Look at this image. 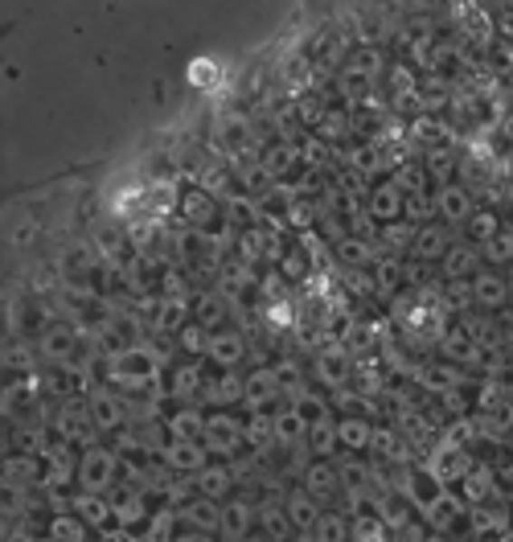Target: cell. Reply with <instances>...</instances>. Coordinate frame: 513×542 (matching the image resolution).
<instances>
[{
  "mask_svg": "<svg viewBox=\"0 0 513 542\" xmlns=\"http://www.w3.org/2000/svg\"><path fill=\"white\" fill-rule=\"evenodd\" d=\"M116 452L111 448H87L82 452V461H79V485H82V493H99L103 498L107 490H111V480H116Z\"/></svg>",
  "mask_w": 513,
  "mask_h": 542,
  "instance_id": "6da1fadb",
  "label": "cell"
},
{
  "mask_svg": "<svg viewBox=\"0 0 513 542\" xmlns=\"http://www.w3.org/2000/svg\"><path fill=\"white\" fill-rule=\"evenodd\" d=\"M242 440H247V427H239V419H234V415H226V411L205 415V440H202V444L210 448V452L231 456V452H239Z\"/></svg>",
  "mask_w": 513,
  "mask_h": 542,
  "instance_id": "7a4b0ae2",
  "label": "cell"
},
{
  "mask_svg": "<svg viewBox=\"0 0 513 542\" xmlns=\"http://www.w3.org/2000/svg\"><path fill=\"white\" fill-rule=\"evenodd\" d=\"M165 464L177 472H202L210 469V448L202 444V440H168L165 444Z\"/></svg>",
  "mask_w": 513,
  "mask_h": 542,
  "instance_id": "3957f363",
  "label": "cell"
},
{
  "mask_svg": "<svg viewBox=\"0 0 513 542\" xmlns=\"http://www.w3.org/2000/svg\"><path fill=\"white\" fill-rule=\"evenodd\" d=\"M337 490H341V472H337V464L328 461H312L309 469H304V493L317 501H333Z\"/></svg>",
  "mask_w": 513,
  "mask_h": 542,
  "instance_id": "277c9868",
  "label": "cell"
},
{
  "mask_svg": "<svg viewBox=\"0 0 513 542\" xmlns=\"http://www.w3.org/2000/svg\"><path fill=\"white\" fill-rule=\"evenodd\" d=\"M280 399V383H275V370H255L247 378V386H242V403H247L251 411H263L267 403Z\"/></svg>",
  "mask_w": 513,
  "mask_h": 542,
  "instance_id": "5b68a950",
  "label": "cell"
},
{
  "mask_svg": "<svg viewBox=\"0 0 513 542\" xmlns=\"http://www.w3.org/2000/svg\"><path fill=\"white\" fill-rule=\"evenodd\" d=\"M87 407H90V419L99 423V432H103V427H107V432H116V427L128 419V407L116 399V395H107V391H95V395H90Z\"/></svg>",
  "mask_w": 513,
  "mask_h": 542,
  "instance_id": "8992f818",
  "label": "cell"
},
{
  "mask_svg": "<svg viewBox=\"0 0 513 542\" xmlns=\"http://www.w3.org/2000/svg\"><path fill=\"white\" fill-rule=\"evenodd\" d=\"M370 440H374L370 419H362V415L337 419V444L346 448V452H362V448H370Z\"/></svg>",
  "mask_w": 513,
  "mask_h": 542,
  "instance_id": "52a82bcc",
  "label": "cell"
},
{
  "mask_svg": "<svg viewBox=\"0 0 513 542\" xmlns=\"http://www.w3.org/2000/svg\"><path fill=\"white\" fill-rule=\"evenodd\" d=\"M58 427H62V436H66V440H79V444L95 448L90 440H95L99 423L90 419V407H66V411H62V419H58Z\"/></svg>",
  "mask_w": 513,
  "mask_h": 542,
  "instance_id": "ba28073f",
  "label": "cell"
},
{
  "mask_svg": "<svg viewBox=\"0 0 513 542\" xmlns=\"http://www.w3.org/2000/svg\"><path fill=\"white\" fill-rule=\"evenodd\" d=\"M205 349H210V357L218 366H226V370H234V366L247 357V341H242L239 333H214Z\"/></svg>",
  "mask_w": 513,
  "mask_h": 542,
  "instance_id": "9c48e42d",
  "label": "cell"
},
{
  "mask_svg": "<svg viewBox=\"0 0 513 542\" xmlns=\"http://www.w3.org/2000/svg\"><path fill=\"white\" fill-rule=\"evenodd\" d=\"M165 427H168V436L173 440H205V415L202 411H194V407L173 411V415L165 419Z\"/></svg>",
  "mask_w": 513,
  "mask_h": 542,
  "instance_id": "30bf717a",
  "label": "cell"
},
{
  "mask_svg": "<svg viewBox=\"0 0 513 542\" xmlns=\"http://www.w3.org/2000/svg\"><path fill=\"white\" fill-rule=\"evenodd\" d=\"M231 485H234L231 464H210V469L197 472V490H202V498H210V501H222L231 493Z\"/></svg>",
  "mask_w": 513,
  "mask_h": 542,
  "instance_id": "8fae6325",
  "label": "cell"
},
{
  "mask_svg": "<svg viewBox=\"0 0 513 542\" xmlns=\"http://www.w3.org/2000/svg\"><path fill=\"white\" fill-rule=\"evenodd\" d=\"M71 514H79L87 526H107L116 518V506H107V498H99V493H79V498H71Z\"/></svg>",
  "mask_w": 513,
  "mask_h": 542,
  "instance_id": "7c38bea8",
  "label": "cell"
},
{
  "mask_svg": "<svg viewBox=\"0 0 513 542\" xmlns=\"http://www.w3.org/2000/svg\"><path fill=\"white\" fill-rule=\"evenodd\" d=\"M461 498H469L472 506H485V501L497 498V472L493 469H472L469 477L461 480Z\"/></svg>",
  "mask_w": 513,
  "mask_h": 542,
  "instance_id": "4fadbf2b",
  "label": "cell"
},
{
  "mask_svg": "<svg viewBox=\"0 0 513 542\" xmlns=\"http://www.w3.org/2000/svg\"><path fill=\"white\" fill-rule=\"evenodd\" d=\"M181 518H185V522L194 526V530H202V534L222 530V509H218V501H210V498L189 501V506L181 509Z\"/></svg>",
  "mask_w": 513,
  "mask_h": 542,
  "instance_id": "5bb4252c",
  "label": "cell"
},
{
  "mask_svg": "<svg viewBox=\"0 0 513 542\" xmlns=\"http://www.w3.org/2000/svg\"><path fill=\"white\" fill-rule=\"evenodd\" d=\"M403 210H407V202H403V189H398V185H378V189H374L370 214L378 218V223H394Z\"/></svg>",
  "mask_w": 513,
  "mask_h": 542,
  "instance_id": "9a60e30c",
  "label": "cell"
},
{
  "mask_svg": "<svg viewBox=\"0 0 513 542\" xmlns=\"http://www.w3.org/2000/svg\"><path fill=\"white\" fill-rule=\"evenodd\" d=\"M461 518H464V501L456 498V493H443V498L423 514V522L432 526V530H451Z\"/></svg>",
  "mask_w": 513,
  "mask_h": 542,
  "instance_id": "2e32d148",
  "label": "cell"
},
{
  "mask_svg": "<svg viewBox=\"0 0 513 542\" xmlns=\"http://www.w3.org/2000/svg\"><path fill=\"white\" fill-rule=\"evenodd\" d=\"M275 440H280V444H288V448L309 444V423L296 415V407H288V411H280V415H275Z\"/></svg>",
  "mask_w": 513,
  "mask_h": 542,
  "instance_id": "e0dca14e",
  "label": "cell"
},
{
  "mask_svg": "<svg viewBox=\"0 0 513 542\" xmlns=\"http://www.w3.org/2000/svg\"><path fill=\"white\" fill-rule=\"evenodd\" d=\"M288 518H292L296 530H317V522H320V501L309 498L304 490H296L292 498H288Z\"/></svg>",
  "mask_w": 513,
  "mask_h": 542,
  "instance_id": "ac0fdd59",
  "label": "cell"
},
{
  "mask_svg": "<svg viewBox=\"0 0 513 542\" xmlns=\"http://www.w3.org/2000/svg\"><path fill=\"white\" fill-rule=\"evenodd\" d=\"M440 218L443 223H464L469 218V210H472V202H469V189H461V185H443L440 189Z\"/></svg>",
  "mask_w": 513,
  "mask_h": 542,
  "instance_id": "d6986e66",
  "label": "cell"
},
{
  "mask_svg": "<svg viewBox=\"0 0 513 542\" xmlns=\"http://www.w3.org/2000/svg\"><path fill=\"white\" fill-rule=\"evenodd\" d=\"M251 522H255V509H251L247 501H231V506L222 509V534H226V538H231V542L247 538Z\"/></svg>",
  "mask_w": 513,
  "mask_h": 542,
  "instance_id": "ffe728a7",
  "label": "cell"
},
{
  "mask_svg": "<svg viewBox=\"0 0 513 542\" xmlns=\"http://www.w3.org/2000/svg\"><path fill=\"white\" fill-rule=\"evenodd\" d=\"M42 354L50 357V362H71L74 354V329H66V325H53V329L42 333Z\"/></svg>",
  "mask_w": 513,
  "mask_h": 542,
  "instance_id": "44dd1931",
  "label": "cell"
},
{
  "mask_svg": "<svg viewBox=\"0 0 513 542\" xmlns=\"http://www.w3.org/2000/svg\"><path fill=\"white\" fill-rule=\"evenodd\" d=\"M218 320H226V296H222V292L197 296V304H194V325H202V329H214Z\"/></svg>",
  "mask_w": 513,
  "mask_h": 542,
  "instance_id": "7402d4cb",
  "label": "cell"
},
{
  "mask_svg": "<svg viewBox=\"0 0 513 542\" xmlns=\"http://www.w3.org/2000/svg\"><path fill=\"white\" fill-rule=\"evenodd\" d=\"M337 472H341V490H349V493H370V480H374V469L370 464H362V461H341L337 464Z\"/></svg>",
  "mask_w": 513,
  "mask_h": 542,
  "instance_id": "603a6c76",
  "label": "cell"
},
{
  "mask_svg": "<svg viewBox=\"0 0 513 542\" xmlns=\"http://www.w3.org/2000/svg\"><path fill=\"white\" fill-rule=\"evenodd\" d=\"M411 251H415L419 259H443L451 247H448V234H443L440 226H419L415 247H411Z\"/></svg>",
  "mask_w": 513,
  "mask_h": 542,
  "instance_id": "cb8c5ba5",
  "label": "cell"
},
{
  "mask_svg": "<svg viewBox=\"0 0 513 542\" xmlns=\"http://www.w3.org/2000/svg\"><path fill=\"white\" fill-rule=\"evenodd\" d=\"M472 296H477V304H485V309H501L505 304V280L497 276V271H485V276L472 280Z\"/></svg>",
  "mask_w": 513,
  "mask_h": 542,
  "instance_id": "d4e9b609",
  "label": "cell"
},
{
  "mask_svg": "<svg viewBox=\"0 0 513 542\" xmlns=\"http://www.w3.org/2000/svg\"><path fill=\"white\" fill-rule=\"evenodd\" d=\"M50 538L53 542H82L87 538V522L79 514H53L50 518Z\"/></svg>",
  "mask_w": 513,
  "mask_h": 542,
  "instance_id": "484cf974",
  "label": "cell"
},
{
  "mask_svg": "<svg viewBox=\"0 0 513 542\" xmlns=\"http://www.w3.org/2000/svg\"><path fill=\"white\" fill-rule=\"evenodd\" d=\"M312 542H349V522H346V514H337V509L320 514L317 530H312Z\"/></svg>",
  "mask_w": 513,
  "mask_h": 542,
  "instance_id": "4316f807",
  "label": "cell"
},
{
  "mask_svg": "<svg viewBox=\"0 0 513 542\" xmlns=\"http://www.w3.org/2000/svg\"><path fill=\"white\" fill-rule=\"evenodd\" d=\"M255 514H259V526H263V530H267V538H271V542H283V538H288V534L296 530V526H292V518H288V509L263 506V509H255Z\"/></svg>",
  "mask_w": 513,
  "mask_h": 542,
  "instance_id": "83f0119b",
  "label": "cell"
},
{
  "mask_svg": "<svg viewBox=\"0 0 513 542\" xmlns=\"http://www.w3.org/2000/svg\"><path fill=\"white\" fill-rule=\"evenodd\" d=\"M292 407H296V415H300L309 427H317V423H325V419H333V415H328V403L320 399V395H312V391L296 395Z\"/></svg>",
  "mask_w": 513,
  "mask_h": 542,
  "instance_id": "f1b7e54d",
  "label": "cell"
},
{
  "mask_svg": "<svg viewBox=\"0 0 513 542\" xmlns=\"http://www.w3.org/2000/svg\"><path fill=\"white\" fill-rule=\"evenodd\" d=\"M168 391L177 395V399H194V395L205 391V378L197 374V366H177V370H173V386H168Z\"/></svg>",
  "mask_w": 513,
  "mask_h": 542,
  "instance_id": "f546056e",
  "label": "cell"
},
{
  "mask_svg": "<svg viewBox=\"0 0 513 542\" xmlns=\"http://www.w3.org/2000/svg\"><path fill=\"white\" fill-rule=\"evenodd\" d=\"M472 263H477V255H472V247H451L448 255H443V276H448L451 284H461V280L472 271Z\"/></svg>",
  "mask_w": 513,
  "mask_h": 542,
  "instance_id": "4dcf8cb0",
  "label": "cell"
},
{
  "mask_svg": "<svg viewBox=\"0 0 513 542\" xmlns=\"http://www.w3.org/2000/svg\"><path fill=\"white\" fill-rule=\"evenodd\" d=\"M309 452H317V456H328L337 448V419H325V423H317V427H309Z\"/></svg>",
  "mask_w": 513,
  "mask_h": 542,
  "instance_id": "1f68e13d",
  "label": "cell"
},
{
  "mask_svg": "<svg viewBox=\"0 0 513 542\" xmlns=\"http://www.w3.org/2000/svg\"><path fill=\"white\" fill-rule=\"evenodd\" d=\"M242 386L247 383H239V378H234V374H222L218 383H205V399L210 403H234V399H242Z\"/></svg>",
  "mask_w": 513,
  "mask_h": 542,
  "instance_id": "d6a6232c",
  "label": "cell"
},
{
  "mask_svg": "<svg viewBox=\"0 0 513 542\" xmlns=\"http://www.w3.org/2000/svg\"><path fill=\"white\" fill-rule=\"evenodd\" d=\"M185 218L194 223V231H202V226L214 218V202L205 197V189H194V194L185 197Z\"/></svg>",
  "mask_w": 513,
  "mask_h": 542,
  "instance_id": "836d02e7",
  "label": "cell"
},
{
  "mask_svg": "<svg viewBox=\"0 0 513 542\" xmlns=\"http://www.w3.org/2000/svg\"><path fill=\"white\" fill-rule=\"evenodd\" d=\"M320 378H325V383H346V378H349V362H346L341 349L320 354Z\"/></svg>",
  "mask_w": 513,
  "mask_h": 542,
  "instance_id": "e575fe53",
  "label": "cell"
},
{
  "mask_svg": "<svg viewBox=\"0 0 513 542\" xmlns=\"http://www.w3.org/2000/svg\"><path fill=\"white\" fill-rule=\"evenodd\" d=\"M33 477H37V464L29 461V456H13V461L5 464V480H9L13 490H25Z\"/></svg>",
  "mask_w": 513,
  "mask_h": 542,
  "instance_id": "d590c367",
  "label": "cell"
},
{
  "mask_svg": "<svg viewBox=\"0 0 513 542\" xmlns=\"http://www.w3.org/2000/svg\"><path fill=\"white\" fill-rule=\"evenodd\" d=\"M337 255H341V263H349V267H370L374 263L370 247H366L362 239H341L337 242Z\"/></svg>",
  "mask_w": 513,
  "mask_h": 542,
  "instance_id": "8d00e7d4",
  "label": "cell"
},
{
  "mask_svg": "<svg viewBox=\"0 0 513 542\" xmlns=\"http://www.w3.org/2000/svg\"><path fill=\"white\" fill-rule=\"evenodd\" d=\"M271 440H275V419H267L263 411H255V415H251V423H247V444L267 448Z\"/></svg>",
  "mask_w": 513,
  "mask_h": 542,
  "instance_id": "74e56055",
  "label": "cell"
},
{
  "mask_svg": "<svg viewBox=\"0 0 513 542\" xmlns=\"http://www.w3.org/2000/svg\"><path fill=\"white\" fill-rule=\"evenodd\" d=\"M443 354H448L451 362H472V357L480 354V346L472 338H464V333H451V338H443Z\"/></svg>",
  "mask_w": 513,
  "mask_h": 542,
  "instance_id": "f35d334b",
  "label": "cell"
},
{
  "mask_svg": "<svg viewBox=\"0 0 513 542\" xmlns=\"http://www.w3.org/2000/svg\"><path fill=\"white\" fill-rule=\"evenodd\" d=\"M497 218L493 214H472L469 218V239H477V242H493L497 239Z\"/></svg>",
  "mask_w": 513,
  "mask_h": 542,
  "instance_id": "ab89813d",
  "label": "cell"
},
{
  "mask_svg": "<svg viewBox=\"0 0 513 542\" xmlns=\"http://www.w3.org/2000/svg\"><path fill=\"white\" fill-rule=\"evenodd\" d=\"M275 383H280V391L292 395V399H296V395H304V378H300V370H296L292 362L275 366Z\"/></svg>",
  "mask_w": 513,
  "mask_h": 542,
  "instance_id": "60d3db41",
  "label": "cell"
},
{
  "mask_svg": "<svg viewBox=\"0 0 513 542\" xmlns=\"http://www.w3.org/2000/svg\"><path fill=\"white\" fill-rule=\"evenodd\" d=\"M378 50H362V53H354V62H349V74H357V79H366V74H374L378 71Z\"/></svg>",
  "mask_w": 513,
  "mask_h": 542,
  "instance_id": "b9f144b4",
  "label": "cell"
},
{
  "mask_svg": "<svg viewBox=\"0 0 513 542\" xmlns=\"http://www.w3.org/2000/svg\"><path fill=\"white\" fill-rule=\"evenodd\" d=\"M292 165H296L292 148H275V152H267V160H263V169L271 173V177L275 173H283V169H292Z\"/></svg>",
  "mask_w": 513,
  "mask_h": 542,
  "instance_id": "7bdbcfd3",
  "label": "cell"
},
{
  "mask_svg": "<svg viewBox=\"0 0 513 542\" xmlns=\"http://www.w3.org/2000/svg\"><path fill=\"white\" fill-rule=\"evenodd\" d=\"M160 329H181V325H185V304H165V309H160V320H157Z\"/></svg>",
  "mask_w": 513,
  "mask_h": 542,
  "instance_id": "ee69618b",
  "label": "cell"
},
{
  "mask_svg": "<svg viewBox=\"0 0 513 542\" xmlns=\"http://www.w3.org/2000/svg\"><path fill=\"white\" fill-rule=\"evenodd\" d=\"M456 378H461V374L448 370V366H432V370H427V383H435V391H451Z\"/></svg>",
  "mask_w": 513,
  "mask_h": 542,
  "instance_id": "f6af8a7d",
  "label": "cell"
},
{
  "mask_svg": "<svg viewBox=\"0 0 513 542\" xmlns=\"http://www.w3.org/2000/svg\"><path fill=\"white\" fill-rule=\"evenodd\" d=\"M370 448H374V452H382V456H398V452H403V448H398V440H394V432H378V427H374Z\"/></svg>",
  "mask_w": 513,
  "mask_h": 542,
  "instance_id": "bcb514c9",
  "label": "cell"
},
{
  "mask_svg": "<svg viewBox=\"0 0 513 542\" xmlns=\"http://www.w3.org/2000/svg\"><path fill=\"white\" fill-rule=\"evenodd\" d=\"M189 79H194L197 87H202V82H205V87H210V82L218 79V66H214L210 58H205V62H194V66H189Z\"/></svg>",
  "mask_w": 513,
  "mask_h": 542,
  "instance_id": "7dc6e473",
  "label": "cell"
},
{
  "mask_svg": "<svg viewBox=\"0 0 513 542\" xmlns=\"http://www.w3.org/2000/svg\"><path fill=\"white\" fill-rule=\"evenodd\" d=\"M398 276H403V267H398L394 259H386V263L378 267V288H394V284H398Z\"/></svg>",
  "mask_w": 513,
  "mask_h": 542,
  "instance_id": "c3c4849f",
  "label": "cell"
},
{
  "mask_svg": "<svg viewBox=\"0 0 513 542\" xmlns=\"http://www.w3.org/2000/svg\"><path fill=\"white\" fill-rule=\"evenodd\" d=\"M497 498L513 501V469H501V472H497Z\"/></svg>",
  "mask_w": 513,
  "mask_h": 542,
  "instance_id": "681fc988",
  "label": "cell"
},
{
  "mask_svg": "<svg viewBox=\"0 0 513 542\" xmlns=\"http://www.w3.org/2000/svg\"><path fill=\"white\" fill-rule=\"evenodd\" d=\"M427 214V194H411L407 197V218H423Z\"/></svg>",
  "mask_w": 513,
  "mask_h": 542,
  "instance_id": "f907efd6",
  "label": "cell"
},
{
  "mask_svg": "<svg viewBox=\"0 0 513 542\" xmlns=\"http://www.w3.org/2000/svg\"><path fill=\"white\" fill-rule=\"evenodd\" d=\"M489 251H493L489 259H509L513 255V239H493L489 242Z\"/></svg>",
  "mask_w": 513,
  "mask_h": 542,
  "instance_id": "816d5d0a",
  "label": "cell"
},
{
  "mask_svg": "<svg viewBox=\"0 0 513 542\" xmlns=\"http://www.w3.org/2000/svg\"><path fill=\"white\" fill-rule=\"evenodd\" d=\"M173 542H210V534L194 530V534H181V538H173Z\"/></svg>",
  "mask_w": 513,
  "mask_h": 542,
  "instance_id": "f5cc1de1",
  "label": "cell"
},
{
  "mask_svg": "<svg viewBox=\"0 0 513 542\" xmlns=\"http://www.w3.org/2000/svg\"><path fill=\"white\" fill-rule=\"evenodd\" d=\"M283 271H292V276H300L304 263H300V259H283Z\"/></svg>",
  "mask_w": 513,
  "mask_h": 542,
  "instance_id": "db71d44e",
  "label": "cell"
},
{
  "mask_svg": "<svg viewBox=\"0 0 513 542\" xmlns=\"http://www.w3.org/2000/svg\"><path fill=\"white\" fill-rule=\"evenodd\" d=\"M357 542H378V538H357Z\"/></svg>",
  "mask_w": 513,
  "mask_h": 542,
  "instance_id": "11a10c76",
  "label": "cell"
},
{
  "mask_svg": "<svg viewBox=\"0 0 513 542\" xmlns=\"http://www.w3.org/2000/svg\"><path fill=\"white\" fill-rule=\"evenodd\" d=\"M45 542H53V538H45Z\"/></svg>",
  "mask_w": 513,
  "mask_h": 542,
  "instance_id": "9f6ffc18",
  "label": "cell"
}]
</instances>
